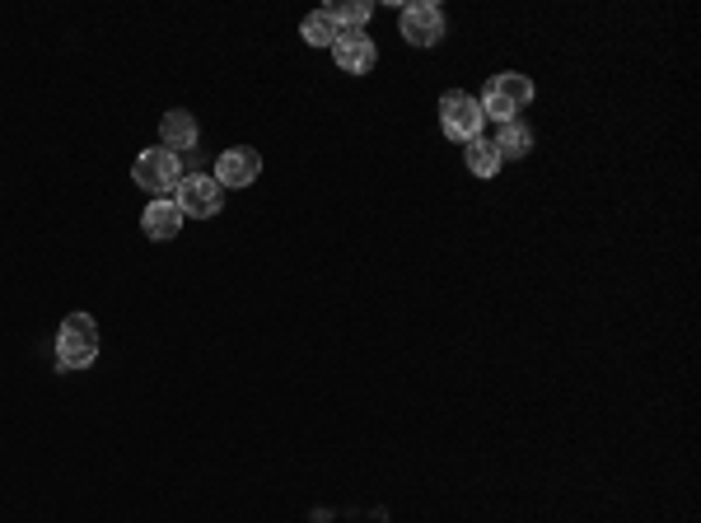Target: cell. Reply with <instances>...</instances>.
<instances>
[{"label":"cell","mask_w":701,"mask_h":523,"mask_svg":"<svg viewBox=\"0 0 701 523\" xmlns=\"http://www.w3.org/2000/svg\"><path fill=\"white\" fill-rule=\"evenodd\" d=\"M183 225H187V215L178 211L174 197H154V201L146 206V215H140V229H146V239H154V244L178 239Z\"/></svg>","instance_id":"9c48e42d"},{"label":"cell","mask_w":701,"mask_h":523,"mask_svg":"<svg viewBox=\"0 0 701 523\" xmlns=\"http://www.w3.org/2000/svg\"><path fill=\"white\" fill-rule=\"evenodd\" d=\"M463 160H467V169L477 173V178H496V169H501L505 160L496 154V146L487 136H477V140H467V150H463Z\"/></svg>","instance_id":"7c38bea8"},{"label":"cell","mask_w":701,"mask_h":523,"mask_svg":"<svg viewBox=\"0 0 701 523\" xmlns=\"http://www.w3.org/2000/svg\"><path fill=\"white\" fill-rule=\"evenodd\" d=\"M93 360H99V323H93L89 313H71V319H61V327H57V364H61V374L89 370Z\"/></svg>","instance_id":"6da1fadb"},{"label":"cell","mask_w":701,"mask_h":523,"mask_svg":"<svg viewBox=\"0 0 701 523\" xmlns=\"http://www.w3.org/2000/svg\"><path fill=\"white\" fill-rule=\"evenodd\" d=\"M258 173H262V154L248 150V146H234V150H225L221 160H215V173H211V178L221 183L225 192H234V187H253Z\"/></svg>","instance_id":"52a82bcc"},{"label":"cell","mask_w":701,"mask_h":523,"mask_svg":"<svg viewBox=\"0 0 701 523\" xmlns=\"http://www.w3.org/2000/svg\"><path fill=\"white\" fill-rule=\"evenodd\" d=\"M337 34H341V28H337V20H333V10H314V14L304 20V42H309V47H333Z\"/></svg>","instance_id":"4fadbf2b"},{"label":"cell","mask_w":701,"mask_h":523,"mask_svg":"<svg viewBox=\"0 0 701 523\" xmlns=\"http://www.w3.org/2000/svg\"><path fill=\"white\" fill-rule=\"evenodd\" d=\"M197 136H201V126L197 117L187 113V108H174V113H164V126H160V140H164V150H192L197 146Z\"/></svg>","instance_id":"30bf717a"},{"label":"cell","mask_w":701,"mask_h":523,"mask_svg":"<svg viewBox=\"0 0 701 523\" xmlns=\"http://www.w3.org/2000/svg\"><path fill=\"white\" fill-rule=\"evenodd\" d=\"M491 146H496V154H501V160H524V154L534 150V132H528L524 122H505L501 136H496Z\"/></svg>","instance_id":"8fae6325"},{"label":"cell","mask_w":701,"mask_h":523,"mask_svg":"<svg viewBox=\"0 0 701 523\" xmlns=\"http://www.w3.org/2000/svg\"><path fill=\"white\" fill-rule=\"evenodd\" d=\"M481 103L473 99V94H463V89H454V94H445L440 99V132L449 136V140H477L481 136Z\"/></svg>","instance_id":"5b68a950"},{"label":"cell","mask_w":701,"mask_h":523,"mask_svg":"<svg viewBox=\"0 0 701 523\" xmlns=\"http://www.w3.org/2000/svg\"><path fill=\"white\" fill-rule=\"evenodd\" d=\"M398 28L412 47H435L445 38V10L430 5V0H412V5H402Z\"/></svg>","instance_id":"8992f818"},{"label":"cell","mask_w":701,"mask_h":523,"mask_svg":"<svg viewBox=\"0 0 701 523\" xmlns=\"http://www.w3.org/2000/svg\"><path fill=\"white\" fill-rule=\"evenodd\" d=\"M178 211L187 220H211V215H221V206H225V187L211 178V173H187V178L178 183Z\"/></svg>","instance_id":"277c9868"},{"label":"cell","mask_w":701,"mask_h":523,"mask_svg":"<svg viewBox=\"0 0 701 523\" xmlns=\"http://www.w3.org/2000/svg\"><path fill=\"white\" fill-rule=\"evenodd\" d=\"M481 103V117H491V122H520V113L528 103H534V80L520 71H501L496 80L487 85V99H477Z\"/></svg>","instance_id":"7a4b0ae2"},{"label":"cell","mask_w":701,"mask_h":523,"mask_svg":"<svg viewBox=\"0 0 701 523\" xmlns=\"http://www.w3.org/2000/svg\"><path fill=\"white\" fill-rule=\"evenodd\" d=\"M132 183L140 187V192H150L154 197H168V192H178V183H183V160L174 150H140L136 154V164H132Z\"/></svg>","instance_id":"3957f363"},{"label":"cell","mask_w":701,"mask_h":523,"mask_svg":"<svg viewBox=\"0 0 701 523\" xmlns=\"http://www.w3.org/2000/svg\"><path fill=\"white\" fill-rule=\"evenodd\" d=\"M333 57L347 75H370L374 61H379V47H374V38L365 34V28H355V34H337Z\"/></svg>","instance_id":"ba28073f"}]
</instances>
